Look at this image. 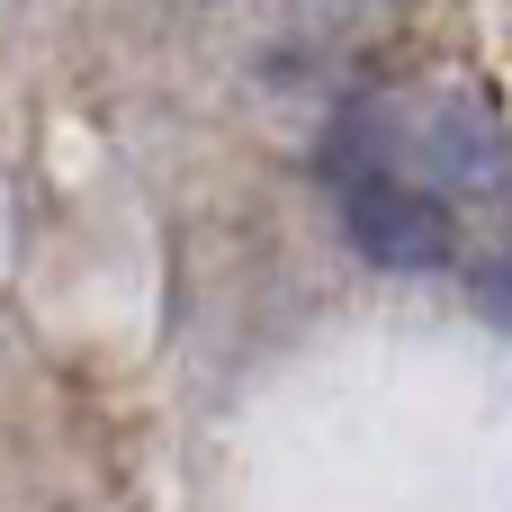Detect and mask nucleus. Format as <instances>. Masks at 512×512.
Returning <instances> with one entry per match:
<instances>
[{"label": "nucleus", "instance_id": "obj_1", "mask_svg": "<svg viewBox=\"0 0 512 512\" xmlns=\"http://www.w3.org/2000/svg\"><path fill=\"white\" fill-rule=\"evenodd\" d=\"M342 234L360 243V261L405 270V279L459 261V216H450L432 189H405V180H387V171H360V180L342 189Z\"/></svg>", "mask_w": 512, "mask_h": 512}, {"label": "nucleus", "instance_id": "obj_2", "mask_svg": "<svg viewBox=\"0 0 512 512\" xmlns=\"http://www.w3.org/2000/svg\"><path fill=\"white\" fill-rule=\"evenodd\" d=\"M414 153H423V171H432L441 189H468V198H486V207H512V135H504L495 108H477V99H432L423 126H414Z\"/></svg>", "mask_w": 512, "mask_h": 512}, {"label": "nucleus", "instance_id": "obj_3", "mask_svg": "<svg viewBox=\"0 0 512 512\" xmlns=\"http://www.w3.org/2000/svg\"><path fill=\"white\" fill-rule=\"evenodd\" d=\"M477 306L512 333V252H504V261H477Z\"/></svg>", "mask_w": 512, "mask_h": 512}]
</instances>
